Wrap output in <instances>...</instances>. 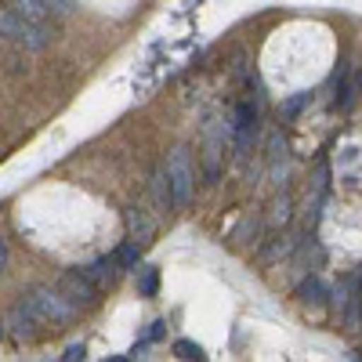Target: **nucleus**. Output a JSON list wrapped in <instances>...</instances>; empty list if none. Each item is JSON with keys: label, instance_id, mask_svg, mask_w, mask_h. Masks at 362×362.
Returning a JSON list of instances; mask_svg holds the SVG:
<instances>
[{"label": "nucleus", "instance_id": "nucleus-5", "mask_svg": "<svg viewBox=\"0 0 362 362\" xmlns=\"http://www.w3.org/2000/svg\"><path fill=\"white\" fill-rule=\"evenodd\" d=\"M254 134H257V116L250 105L235 109V124H232V145H235V160L243 163L254 148Z\"/></svg>", "mask_w": 362, "mask_h": 362}, {"label": "nucleus", "instance_id": "nucleus-11", "mask_svg": "<svg viewBox=\"0 0 362 362\" xmlns=\"http://www.w3.org/2000/svg\"><path fill=\"white\" fill-rule=\"evenodd\" d=\"M290 250H293V239H290V235H279L272 247H264V250H261V261H268V264H272L276 257H286Z\"/></svg>", "mask_w": 362, "mask_h": 362}, {"label": "nucleus", "instance_id": "nucleus-1", "mask_svg": "<svg viewBox=\"0 0 362 362\" xmlns=\"http://www.w3.org/2000/svg\"><path fill=\"white\" fill-rule=\"evenodd\" d=\"M0 37H11L15 44H22L29 51H40L51 40V25L47 22H29L11 8H0Z\"/></svg>", "mask_w": 362, "mask_h": 362}, {"label": "nucleus", "instance_id": "nucleus-9", "mask_svg": "<svg viewBox=\"0 0 362 362\" xmlns=\"http://www.w3.org/2000/svg\"><path fill=\"white\" fill-rule=\"evenodd\" d=\"M153 196H156V206H160V210H174V189H170L167 167H160V170L153 174Z\"/></svg>", "mask_w": 362, "mask_h": 362}, {"label": "nucleus", "instance_id": "nucleus-15", "mask_svg": "<svg viewBox=\"0 0 362 362\" xmlns=\"http://www.w3.org/2000/svg\"><path fill=\"white\" fill-rule=\"evenodd\" d=\"M174 351H177V358H203V348L192 344V341H177Z\"/></svg>", "mask_w": 362, "mask_h": 362}, {"label": "nucleus", "instance_id": "nucleus-20", "mask_svg": "<svg viewBox=\"0 0 362 362\" xmlns=\"http://www.w3.org/2000/svg\"><path fill=\"white\" fill-rule=\"evenodd\" d=\"M0 334H4V322H0Z\"/></svg>", "mask_w": 362, "mask_h": 362}, {"label": "nucleus", "instance_id": "nucleus-4", "mask_svg": "<svg viewBox=\"0 0 362 362\" xmlns=\"http://www.w3.org/2000/svg\"><path fill=\"white\" fill-rule=\"evenodd\" d=\"M58 290H62V297L69 300L73 308H90V305H98V283L87 276L83 268H73V272H66L62 279H58Z\"/></svg>", "mask_w": 362, "mask_h": 362}, {"label": "nucleus", "instance_id": "nucleus-18", "mask_svg": "<svg viewBox=\"0 0 362 362\" xmlns=\"http://www.w3.org/2000/svg\"><path fill=\"white\" fill-rule=\"evenodd\" d=\"M305 102H308V95H297V98H290V105H286V116H293V112H297L300 105H305Z\"/></svg>", "mask_w": 362, "mask_h": 362}, {"label": "nucleus", "instance_id": "nucleus-10", "mask_svg": "<svg viewBox=\"0 0 362 362\" xmlns=\"http://www.w3.org/2000/svg\"><path fill=\"white\" fill-rule=\"evenodd\" d=\"M8 8L18 11L22 18H29V22H47V4L44 0H8Z\"/></svg>", "mask_w": 362, "mask_h": 362}, {"label": "nucleus", "instance_id": "nucleus-6", "mask_svg": "<svg viewBox=\"0 0 362 362\" xmlns=\"http://www.w3.org/2000/svg\"><path fill=\"white\" fill-rule=\"evenodd\" d=\"M37 326H44L40 319H37V312L25 305V300H18V305L8 312V329L15 337H22V341H33L37 337Z\"/></svg>", "mask_w": 362, "mask_h": 362}, {"label": "nucleus", "instance_id": "nucleus-16", "mask_svg": "<svg viewBox=\"0 0 362 362\" xmlns=\"http://www.w3.org/2000/svg\"><path fill=\"white\" fill-rule=\"evenodd\" d=\"M47 4V11H54V15H69L73 11V0H44Z\"/></svg>", "mask_w": 362, "mask_h": 362}, {"label": "nucleus", "instance_id": "nucleus-13", "mask_svg": "<svg viewBox=\"0 0 362 362\" xmlns=\"http://www.w3.org/2000/svg\"><path fill=\"white\" fill-rule=\"evenodd\" d=\"M297 297L305 300V305H319L322 300V286H319V279H305L297 286Z\"/></svg>", "mask_w": 362, "mask_h": 362}, {"label": "nucleus", "instance_id": "nucleus-14", "mask_svg": "<svg viewBox=\"0 0 362 362\" xmlns=\"http://www.w3.org/2000/svg\"><path fill=\"white\" fill-rule=\"evenodd\" d=\"M156 286H160L156 268H141V279H138V290H141V297H153V293H156Z\"/></svg>", "mask_w": 362, "mask_h": 362}, {"label": "nucleus", "instance_id": "nucleus-3", "mask_svg": "<svg viewBox=\"0 0 362 362\" xmlns=\"http://www.w3.org/2000/svg\"><path fill=\"white\" fill-rule=\"evenodd\" d=\"M167 174H170V189H174V210L189 206L192 189H196V174H192L189 148H174V153L167 156Z\"/></svg>", "mask_w": 362, "mask_h": 362}, {"label": "nucleus", "instance_id": "nucleus-7", "mask_svg": "<svg viewBox=\"0 0 362 362\" xmlns=\"http://www.w3.org/2000/svg\"><path fill=\"white\" fill-rule=\"evenodd\" d=\"M127 228H131V239H134V243H141V247L153 243V235H156V221L148 218L141 206H131L127 210Z\"/></svg>", "mask_w": 362, "mask_h": 362}, {"label": "nucleus", "instance_id": "nucleus-17", "mask_svg": "<svg viewBox=\"0 0 362 362\" xmlns=\"http://www.w3.org/2000/svg\"><path fill=\"white\" fill-rule=\"evenodd\" d=\"M83 358V344H73V348H66V355H62V362H80Z\"/></svg>", "mask_w": 362, "mask_h": 362}, {"label": "nucleus", "instance_id": "nucleus-12", "mask_svg": "<svg viewBox=\"0 0 362 362\" xmlns=\"http://www.w3.org/2000/svg\"><path fill=\"white\" fill-rule=\"evenodd\" d=\"M138 250H141V243H134V239H131V243H124V247H119L116 250V261H119V268H138Z\"/></svg>", "mask_w": 362, "mask_h": 362}, {"label": "nucleus", "instance_id": "nucleus-8", "mask_svg": "<svg viewBox=\"0 0 362 362\" xmlns=\"http://www.w3.org/2000/svg\"><path fill=\"white\" fill-rule=\"evenodd\" d=\"M83 272H87V276L95 279L98 286H112V283H116V276H119L124 268H119V261H116V254H112V257H98V261H90Z\"/></svg>", "mask_w": 362, "mask_h": 362}, {"label": "nucleus", "instance_id": "nucleus-2", "mask_svg": "<svg viewBox=\"0 0 362 362\" xmlns=\"http://www.w3.org/2000/svg\"><path fill=\"white\" fill-rule=\"evenodd\" d=\"M25 305L37 312V319L40 322H51V326H62V322H69L73 319V305L62 297V290H51V286H29L25 290Z\"/></svg>", "mask_w": 362, "mask_h": 362}, {"label": "nucleus", "instance_id": "nucleus-19", "mask_svg": "<svg viewBox=\"0 0 362 362\" xmlns=\"http://www.w3.org/2000/svg\"><path fill=\"white\" fill-rule=\"evenodd\" d=\"M8 268V243H4V235H0V272Z\"/></svg>", "mask_w": 362, "mask_h": 362}]
</instances>
